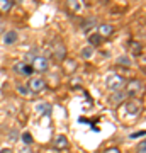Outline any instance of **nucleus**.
<instances>
[{
    "label": "nucleus",
    "instance_id": "obj_2",
    "mask_svg": "<svg viewBox=\"0 0 146 153\" xmlns=\"http://www.w3.org/2000/svg\"><path fill=\"white\" fill-rule=\"evenodd\" d=\"M126 87V95H129V97H134V95H139V94H143V88H145V83H143V80H138V78H134V80H131V82H127L124 85Z\"/></svg>",
    "mask_w": 146,
    "mask_h": 153
},
{
    "label": "nucleus",
    "instance_id": "obj_18",
    "mask_svg": "<svg viewBox=\"0 0 146 153\" xmlns=\"http://www.w3.org/2000/svg\"><path fill=\"white\" fill-rule=\"evenodd\" d=\"M17 92H19V94H22V95H26V97H27V95H31V92H29V88H27L26 85H22V83H21V85H17Z\"/></svg>",
    "mask_w": 146,
    "mask_h": 153
},
{
    "label": "nucleus",
    "instance_id": "obj_1",
    "mask_svg": "<svg viewBox=\"0 0 146 153\" xmlns=\"http://www.w3.org/2000/svg\"><path fill=\"white\" fill-rule=\"evenodd\" d=\"M105 83H107V88H109V90H112V92H119V90H124L126 80H124L121 75H117V73H112V75L107 76Z\"/></svg>",
    "mask_w": 146,
    "mask_h": 153
},
{
    "label": "nucleus",
    "instance_id": "obj_4",
    "mask_svg": "<svg viewBox=\"0 0 146 153\" xmlns=\"http://www.w3.org/2000/svg\"><path fill=\"white\" fill-rule=\"evenodd\" d=\"M34 71H39V73H46L49 70V60L46 56H36L33 58V63H31Z\"/></svg>",
    "mask_w": 146,
    "mask_h": 153
},
{
    "label": "nucleus",
    "instance_id": "obj_12",
    "mask_svg": "<svg viewBox=\"0 0 146 153\" xmlns=\"http://www.w3.org/2000/svg\"><path fill=\"white\" fill-rule=\"evenodd\" d=\"M76 66H78V63H76L75 60H71V58H65V60H63V68H65L68 73H73V71L76 70Z\"/></svg>",
    "mask_w": 146,
    "mask_h": 153
},
{
    "label": "nucleus",
    "instance_id": "obj_14",
    "mask_svg": "<svg viewBox=\"0 0 146 153\" xmlns=\"http://www.w3.org/2000/svg\"><path fill=\"white\" fill-rule=\"evenodd\" d=\"M100 41H102V38L99 36L97 33H93V34H88V46H92V48H95V46H99L100 44Z\"/></svg>",
    "mask_w": 146,
    "mask_h": 153
},
{
    "label": "nucleus",
    "instance_id": "obj_19",
    "mask_svg": "<svg viewBox=\"0 0 146 153\" xmlns=\"http://www.w3.org/2000/svg\"><path fill=\"white\" fill-rule=\"evenodd\" d=\"M136 153H146V141L143 140V141L138 145V148H136Z\"/></svg>",
    "mask_w": 146,
    "mask_h": 153
},
{
    "label": "nucleus",
    "instance_id": "obj_20",
    "mask_svg": "<svg viewBox=\"0 0 146 153\" xmlns=\"http://www.w3.org/2000/svg\"><path fill=\"white\" fill-rule=\"evenodd\" d=\"M102 153H121V152H119V148L112 146V148H107V150H104Z\"/></svg>",
    "mask_w": 146,
    "mask_h": 153
},
{
    "label": "nucleus",
    "instance_id": "obj_17",
    "mask_svg": "<svg viewBox=\"0 0 146 153\" xmlns=\"http://www.w3.org/2000/svg\"><path fill=\"white\" fill-rule=\"evenodd\" d=\"M117 63H119V65L129 66L131 65V58H129V56H119V58H117Z\"/></svg>",
    "mask_w": 146,
    "mask_h": 153
},
{
    "label": "nucleus",
    "instance_id": "obj_10",
    "mask_svg": "<svg viewBox=\"0 0 146 153\" xmlns=\"http://www.w3.org/2000/svg\"><path fill=\"white\" fill-rule=\"evenodd\" d=\"M53 148H56V150H65V148H68V138H66L65 134H58V136H54Z\"/></svg>",
    "mask_w": 146,
    "mask_h": 153
},
{
    "label": "nucleus",
    "instance_id": "obj_5",
    "mask_svg": "<svg viewBox=\"0 0 146 153\" xmlns=\"http://www.w3.org/2000/svg\"><path fill=\"white\" fill-rule=\"evenodd\" d=\"M14 71H16L17 75H24V76H31L34 73L33 66L27 65V63H22V61H19V63L14 65Z\"/></svg>",
    "mask_w": 146,
    "mask_h": 153
},
{
    "label": "nucleus",
    "instance_id": "obj_9",
    "mask_svg": "<svg viewBox=\"0 0 146 153\" xmlns=\"http://www.w3.org/2000/svg\"><path fill=\"white\" fill-rule=\"evenodd\" d=\"M97 34L100 38H109L114 34V26L112 24H100L97 27Z\"/></svg>",
    "mask_w": 146,
    "mask_h": 153
},
{
    "label": "nucleus",
    "instance_id": "obj_15",
    "mask_svg": "<svg viewBox=\"0 0 146 153\" xmlns=\"http://www.w3.org/2000/svg\"><path fill=\"white\" fill-rule=\"evenodd\" d=\"M12 7H14L12 0H0V12H10Z\"/></svg>",
    "mask_w": 146,
    "mask_h": 153
},
{
    "label": "nucleus",
    "instance_id": "obj_8",
    "mask_svg": "<svg viewBox=\"0 0 146 153\" xmlns=\"http://www.w3.org/2000/svg\"><path fill=\"white\" fill-rule=\"evenodd\" d=\"M17 39H19V34H17L16 29H9L5 34H4V44H7V46H12V44L17 43Z\"/></svg>",
    "mask_w": 146,
    "mask_h": 153
},
{
    "label": "nucleus",
    "instance_id": "obj_13",
    "mask_svg": "<svg viewBox=\"0 0 146 153\" xmlns=\"http://www.w3.org/2000/svg\"><path fill=\"white\" fill-rule=\"evenodd\" d=\"M80 56L83 58V60H90V58L93 56V48L92 46H85V48H82Z\"/></svg>",
    "mask_w": 146,
    "mask_h": 153
},
{
    "label": "nucleus",
    "instance_id": "obj_6",
    "mask_svg": "<svg viewBox=\"0 0 146 153\" xmlns=\"http://www.w3.org/2000/svg\"><path fill=\"white\" fill-rule=\"evenodd\" d=\"M124 111H126V116L127 117H138L141 112V105L138 102H126Z\"/></svg>",
    "mask_w": 146,
    "mask_h": 153
},
{
    "label": "nucleus",
    "instance_id": "obj_3",
    "mask_svg": "<svg viewBox=\"0 0 146 153\" xmlns=\"http://www.w3.org/2000/svg\"><path fill=\"white\" fill-rule=\"evenodd\" d=\"M26 87L29 88L31 94H39V92H43L44 88H46V80L41 78V76H31L29 82L26 83Z\"/></svg>",
    "mask_w": 146,
    "mask_h": 153
},
{
    "label": "nucleus",
    "instance_id": "obj_21",
    "mask_svg": "<svg viewBox=\"0 0 146 153\" xmlns=\"http://www.w3.org/2000/svg\"><path fill=\"white\" fill-rule=\"evenodd\" d=\"M0 153H14L10 150V148H2V150H0Z\"/></svg>",
    "mask_w": 146,
    "mask_h": 153
},
{
    "label": "nucleus",
    "instance_id": "obj_16",
    "mask_svg": "<svg viewBox=\"0 0 146 153\" xmlns=\"http://www.w3.org/2000/svg\"><path fill=\"white\" fill-rule=\"evenodd\" d=\"M21 140H22V143H24V145H33V141H34L33 134H31L29 131L22 133V134H21Z\"/></svg>",
    "mask_w": 146,
    "mask_h": 153
},
{
    "label": "nucleus",
    "instance_id": "obj_11",
    "mask_svg": "<svg viewBox=\"0 0 146 153\" xmlns=\"http://www.w3.org/2000/svg\"><path fill=\"white\" fill-rule=\"evenodd\" d=\"M126 92L124 90H119V92H112V95H110V102H112L114 105H119V104H124L126 102Z\"/></svg>",
    "mask_w": 146,
    "mask_h": 153
},
{
    "label": "nucleus",
    "instance_id": "obj_7",
    "mask_svg": "<svg viewBox=\"0 0 146 153\" xmlns=\"http://www.w3.org/2000/svg\"><path fill=\"white\" fill-rule=\"evenodd\" d=\"M53 56L56 58V60L63 61L66 58V46L63 43H56L53 46Z\"/></svg>",
    "mask_w": 146,
    "mask_h": 153
}]
</instances>
